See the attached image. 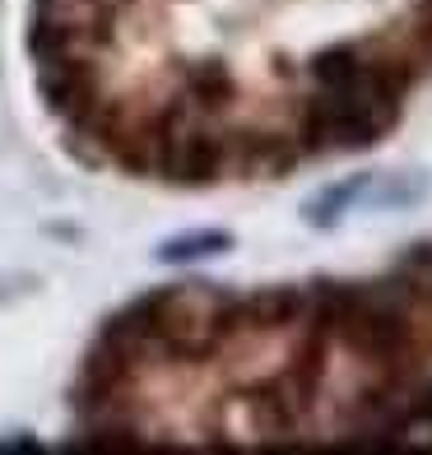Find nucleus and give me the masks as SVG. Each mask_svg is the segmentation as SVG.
I'll return each instance as SVG.
<instances>
[{"label": "nucleus", "instance_id": "nucleus-9", "mask_svg": "<svg viewBox=\"0 0 432 455\" xmlns=\"http://www.w3.org/2000/svg\"><path fill=\"white\" fill-rule=\"evenodd\" d=\"M400 446H432V377H414L404 404V442Z\"/></svg>", "mask_w": 432, "mask_h": 455}, {"label": "nucleus", "instance_id": "nucleus-3", "mask_svg": "<svg viewBox=\"0 0 432 455\" xmlns=\"http://www.w3.org/2000/svg\"><path fill=\"white\" fill-rule=\"evenodd\" d=\"M237 293L223 283H172L158 288V348L177 363H204L237 339Z\"/></svg>", "mask_w": 432, "mask_h": 455}, {"label": "nucleus", "instance_id": "nucleus-4", "mask_svg": "<svg viewBox=\"0 0 432 455\" xmlns=\"http://www.w3.org/2000/svg\"><path fill=\"white\" fill-rule=\"evenodd\" d=\"M302 316H307V288L302 283H270V288H256V293H237V302H233L237 339L284 335V330L302 325Z\"/></svg>", "mask_w": 432, "mask_h": 455}, {"label": "nucleus", "instance_id": "nucleus-10", "mask_svg": "<svg viewBox=\"0 0 432 455\" xmlns=\"http://www.w3.org/2000/svg\"><path fill=\"white\" fill-rule=\"evenodd\" d=\"M233 246V233H187V237H172V242H163V251L158 260H168V265H187V260H200V256H219V251H228Z\"/></svg>", "mask_w": 432, "mask_h": 455}, {"label": "nucleus", "instance_id": "nucleus-8", "mask_svg": "<svg viewBox=\"0 0 432 455\" xmlns=\"http://www.w3.org/2000/svg\"><path fill=\"white\" fill-rule=\"evenodd\" d=\"M390 275L432 312V242H409L396 256V265H390Z\"/></svg>", "mask_w": 432, "mask_h": 455}, {"label": "nucleus", "instance_id": "nucleus-2", "mask_svg": "<svg viewBox=\"0 0 432 455\" xmlns=\"http://www.w3.org/2000/svg\"><path fill=\"white\" fill-rule=\"evenodd\" d=\"M363 52V47H358ZM400 121V93L367 66L344 89H316V98L298 112V149L302 154H354L372 144Z\"/></svg>", "mask_w": 432, "mask_h": 455}, {"label": "nucleus", "instance_id": "nucleus-1", "mask_svg": "<svg viewBox=\"0 0 432 455\" xmlns=\"http://www.w3.org/2000/svg\"><path fill=\"white\" fill-rule=\"evenodd\" d=\"M432 312L409 288L386 279H316L307 283V316L302 325L321 330L331 344L348 348L354 358L372 363L381 371H404L423 358V321Z\"/></svg>", "mask_w": 432, "mask_h": 455}, {"label": "nucleus", "instance_id": "nucleus-5", "mask_svg": "<svg viewBox=\"0 0 432 455\" xmlns=\"http://www.w3.org/2000/svg\"><path fill=\"white\" fill-rule=\"evenodd\" d=\"M181 98L196 102L200 112L219 116L237 98V79H233V70L223 66V60H191V66L181 70Z\"/></svg>", "mask_w": 432, "mask_h": 455}, {"label": "nucleus", "instance_id": "nucleus-7", "mask_svg": "<svg viewBox=\"0 0 432 455\" xmlns=\"http://www.w3.org/2000/svg\"><path fill=\"white\" fill-rule=\"evenodd\" d=\"M428 196V172H372L363 186V200L377 204V210H404V204H419Z\"/></svg>", "mask_w": 432, "mask_h": 455}, {"label": "nucleus", "instance_id": "nucleus-6", "mask_svg": "<svg viewBox=\"0 0 432 455\" xmlns=\"http://www.w3.org/2000/svg\"><path fill=\"white\" fill-rule=\"evenodd\" d=\"M372 172H363V177H344L335 186H325V191H316L312 200H302V219L312 223V228H335L344 214H348V204L363 200V186Z\"/></svg>", "mask_w": 432, "mask_h": 455}]
</instances>
